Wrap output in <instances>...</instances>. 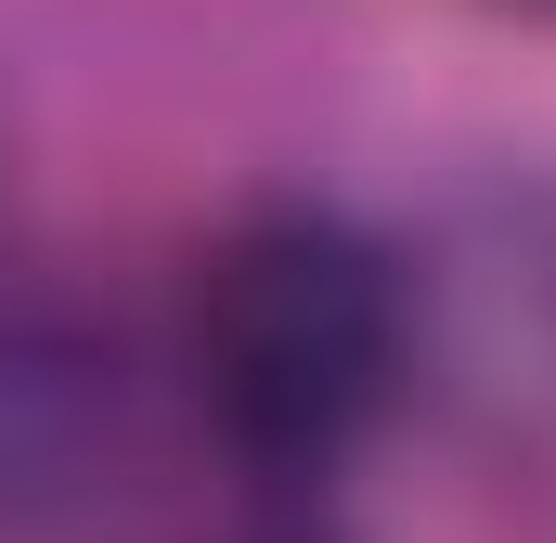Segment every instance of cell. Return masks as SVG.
Wrapping results in <instances>:
<instances>
[{
    "label": "cell",
    "mask_w": 556,
    "mask_h": 543,
    "mask_svg": "<svg viewBox=\"0 0 556 543\" xmlns=\"http://www.w3.org/2000/svg\"><path fill=\"white\" fill-rule=\"evenodd\" d=\"M181 376L247 466L311 479L402 402V272L324 207H247L194 260Z\"/></svg>",
    "instance_id": "cell-1"
},
{
    "label": "cell",
    "mask_w": 556,
    "mask_h": 543,
    "mask_svg": "<svg viewBox=\"0 0 556 543\" xmlns=\"http://www.w3.org/2000/svg\"><path fill=\"white\" fill-rule=\"evenodd\" d=\"M104 427H117V389H104V350L13 311L0 324V492H78L104 466Z\"/></svg>",
    "instance_id": "cell-2"
}]
</instances>
